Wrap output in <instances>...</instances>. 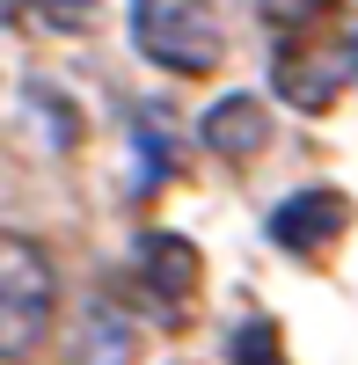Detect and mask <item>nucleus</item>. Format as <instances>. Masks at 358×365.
<instances>
[{"mask_svg": "<svg viewBox=\"0 0 358 365\" xmlns=\"http://www.w3.org/2000/svg\"><path fill=\"white\" fill-rule=\"evenodd\" d=\"M58 322V263L37 234L0 227V365L37 358Z\"/></svg>", "mask_w": 358, "mask_h": 365, "instance_id": "nucleus-1", "label": "nucleus"}, {"mask_svg": "<svg viewBox=\"0 0 358 365\" xmlns=\"http://www.w3.org/2000/svg\"><path fill=\"white\" fill-rule=\"evenodd\" d=\"M125 22H132V51L161 73L198 81L227 58V22L213 0H132Z\"/></svg>", "mask_w": 358, "mask_h": 365, "instance_id": "nucleus-2", "label": "nucleus"}, {"mask_svg": "<svg viewBox=\"0 0 358 365\" xmlns=\"http://www.w3.org/2000/svg\"><path fill=\"white\" fill-rule=\"evenodd\" d=\"M132 270H139V292L154 299V314H161V322L190 314L205 263H198V249H190L183 234H168V227H146V234H139V249H132Z\"/></svg>", "mask_w": 358, "mask_h": 365, "instance_id": "nucleus-3", "label": "nucleus"}, {"mask_svg": "<svg viewBox=\"0 0 358 365\" xmlns=\"http://www.w3.org/2000/svg\"><path fill=\"white\" fill-rule=\"evenodd\" d=\"M337 234H351V197L344 190H292L271 212V241L285 256H322Z\"/></svg>", "mask_w": 358, "mask_h": 365, "instance_id": "nucleus-4", "label": "nucleus"}, {"mask_svg": "<svg viewBox=\"0 0 358 365\" xmlns=\"http://www.w3.org/2000/svg\"><path fill=\"white\" fill-rule=\"evenodd\" d=\"M271 132H278V125H271V103H263V96H249V88L220 96L213 110L198 117L205 154H220V161H234V168H242V161H256L263 146H271Z\"/></svg>", "mask_w": 358, "mask_h": 365, "instance_id": "nucleus-5", "label": "nucleus"}, {"mask_svg": "<svg viewBox=\"0 0 358 365\" xmlns=\"http://www.w3.org/2000/svg\"><path fill=\"white\" fill-rule=\"evenodd\" d=\"M132 344H139V329L125 322V307L96 299L88 307V336H81V365H132Z\"/></svg>", "mask_w": 358, "mask_h": 365, "instance_id": "nucleus-6", "label": "nucleus"}, {"mask_svg": "<svg viewBox=\"0 0 358 365\" xmlns=\"http://www.w3.org/2000/svg\"><path fill=\"white\" fill-rule=\"evenodd\" d=\"M227 358H234V365H285V358H278V322H242V329L227 336Z\"/></svg>", "mask_w": 358, "mask_h": 365, "instance_id": "nucleus-7", "label": "nucleus"}, {"mask_svg": "<svg viewBox=\"0 0 358 365\" xmlns=\"http://www.w3.org/2000/svg\"><path fill=\"white\" fill-rule=\"evenodd\" d=\"M37 15L51 29H66V37H88V29L103 22V0H37Z\"/></svg>", "mask_w": 358, "mask_h": 365, "instance_id": "nucleus-8", "label": "nucleus"}, {"mask_svg": "<svg viewBox=\"0 0 358 365\" xmlns=\"http://www.w3.org/2000/svg\"><path fill=\"white\" fill-rule=\"evenodd\" d=\"M322 0H263V22H314Z\"/></svg>", "mask_w": 358, "mask_h": 365, "instance_id": "nucleus-9", "label": "nucleus"}]
</instances>
